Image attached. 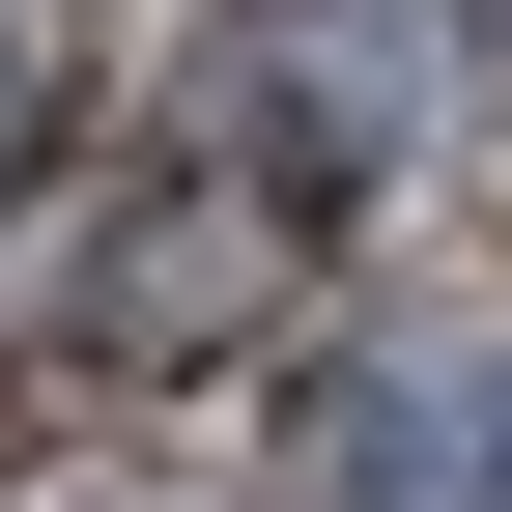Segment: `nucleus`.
<instances>
[{
    "instance_id": "nucleus-1",
    "label": "nucleus",
    "mask_w": 512,
    "mask_h": 512,
    "mask_svg": "<svg viewBox=\"0 0 512 512\" xmlns=\"http://www.w3.org/2000/svg\"><path fill=\"white\" fill-rule=\"evenodd\" d=\"M484 484H512V370H484Z\"/></svg>"
}]
</instances>
